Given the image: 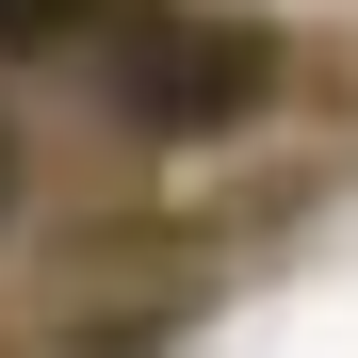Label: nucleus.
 <instances>
[{
  "instance_id": "f03ea898",
  "label": "nucleus",
  "mask_w": 358,
  "mask_h": 358,
  "mask_svg": "<svg viewBox=\"0 0 358 358\" xmlns=\"http://www.w3.org/2000/svg\"><path fill=\"white\" fill-rule=\"evenodd\" d=\"M82 17H98V0H0V49H66Z\"/></svg>"
},
{
  "instance_id": "7ed1b4c3",
  "label": "nucleus",
  "mask_w": 358,
  "mask_h": 358,
  "mask_svg": "<svg viewBox=\"0 0 358 358\" xmlns=\"http://www.w3.org/2000/svg\"><path fill=\"white\" fill-rule=\"evenodd\" d=\"M0 196H17V147H0Z\"/></svg>"
},
{
  "instance_id": "f257e3e1",
  "label": "nucleus",
  "mask_w": 358,
  "mask_h": 358,
  "mask_svg": "<svg viewBox=\"0 0 358 358\" xmlns=\"http://www.w3.org/2000/svg\"><path fill=\"white\" fill-rule=\"evenodd\" d=\"M261 82H277V49L245 17H131L114 33V98H131L147 131H228Z\"/></svg>"
}]
</instances>
